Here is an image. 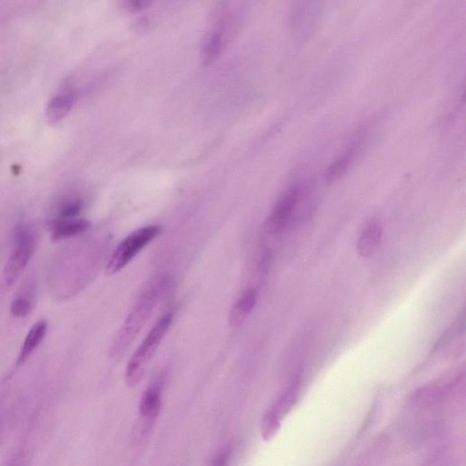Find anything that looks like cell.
Here are the masks:
<instances>
[{"label": "cell", "instance_id": "6da1fadb", "mask_svg": "<svg viewBox=\"0 0 466 466\" xmlns=\"http://www.w3.org/2000/svg\"><path fill=\"white\" fill-rule=\"evenodd\" d=\"M159 295H160L159 286L150 287V289H148L143 294H141L140 299L136 303L129 316L127 317L123 325L116 334L112 346L113 357L122 356L132 345L152 314L155 304L157 303Z\"/></svg>", "mask_w": 466, "mask_h": 466}, {"label": "cell", "instance_id": "7a4b0ae2", "mask_svg": "<svg viewBox=\"0 0 466 466\" xmlns=\"http://www.w3.org/2000/svg\"><path fill=\"white\" fill-rule=\"evenodd\" d=\"M172 312L163 315L158 323L152 327L143 342L139 346L137 351L130 358L126 368V382L130 386L137 385L146 373L148 365L157 351L159 345L163 342L165 335L172 326Z\"/></svg>", "mask_w": 466, "mask_h": 466}, {"label": "cell", "instance_id": "3957f363", "mask_svg": "<svg viewBox=\"0 0 466 466\" xmlns=\"http://www.w3.org/2000/svg\"><path fill=\"white\" fill-rule=\"evenodd\" d=\"M161 231L160 225H150L137 230L127 236L113 252L107 265V272L115 274L130 263L140 252L152 243Z\"/></svg>", "mask_w": 466, "mask_h": 466}, {"label": "cell", "instance_id": "277c9868", "mask_svg": "<svg viewBox=\"0 0 466 466\" xmlns=\"http://www.w3.org/2000/svg\"><path fill=\"white\" fill-rule=\"evenodd\" d=\"M15 240V247L3 272L2 287L5 290L13 286L35 254L37 241L30 230L25 227L19 228Z\"/></svg>", "mask_w": 466, "mask_h": 466}, {"label": "cell", "instance_id": "5b68a950", "mask_svg": "<svg viewBox=\"0 0 466 466\" xmlns=\"http://www.w3.org/2000/svg\"><path fill=\"white\" fill-rule=\"evenodd\" d=\"M300 199V189L298 187L292 188L281 199L275 206L268 219L265 227L266 231L272 234L280 233L285 229L292 212L296 207Z\"/></svg>", "mask_w": 466, "mask_h": 466}, {"label": "cell", "instance_id": "8992f818", "mask_svg": "<svg viewBox=\"0 0 466 466\" xmlns=\"http://www.w3.org/2000/svg\"><path fill=\"white\" fill-rule=\"evenodd\" d=\"M361 150H362V142L361 141L352 142L345 150V152L327 168L325 173V179L327 183H332L342 178L352 167V165L354 163L358 155L360 154Z\"/></svg>", "mask_w": 466, "mask_h": 466}, {"label": "cell", "instance_id": "52a82bcc", "mask_svg": "<svg viewBox=\"0 0 466 466\" xmlns=\"http://www.w3.org/2000/svg\"><path fill=\"white\" fill-rule=\"evenodd\" d=\"M77 94L74 90H67L51 99L46 109L48 123L57 124L65 118L75 104Z\"/></svg>", "mask_w": 466, "mask_h": 466}, {"label": "cell", "instance_id": "ba28073f", "mask_svg": "<svg viewBox=\"0 0 466 466\" xmlns=\"http://www.w3.org/2000/svg\"><path fill=\"white\" fill-rule=\"evenodd\" d=\"M383 229L376 221H370L361 233L357 243V252L361 257L370 258L376 252L382 239Z\"/></svg>", "mask_w": 466, "mask_h": 466}, {"label": "cell", "instance_id": "9c48e42d", "mask_svg": "<svg viewBox=\"0 0 466 466\" xmlns=\"http://www.w3.org/2000/svg\"><path fill=\"white\" fill-rule=\"evenodd\" d=\"M161 409V385L154 383L142 394L140 403V416L145 423H152L160 414Z\"/></svg>", "mask_w": 466, "mask_h": 466}, {"label": "cell", "instance_id": "30bf717a", "mask_svg": "<svg viewBox=\"0 0 466 466\" xmlns=\"http://www.w3.org/2000/svg\"><path fill=\"white\" fill-rule=\"evenodd\" d=\"M258 295L256 290L247 289L236 303L233 304L229 314V323L233 327L240 326L256 305Z\"/></svg>", "mask_w": 466, "mask_h": 466}, {"label": "cell", "instance_id": "8fae6325", "mask_svg": "<svg viewBox=\"0 0 466 466\" xmlns=\"http://www.w3.org/2000/svg\"><path fill=\"white\" fill-rule=\"evenodd\" d=\"M50 225L52 241H61L87 231L90 227V223L82 219H74L70 221L52 220Z\"/></svg>", "mask_w": 466, "mask_h": 466}, {"label": "cell", "instance_id": "7c38bea8", "mask_svg": "<svg viewBox=\"0 0 466 466\" xmlns=\"http://www.w3.org/2000/svg\"><path fill=\"white\" fill-rule=\"evenodd\" d=\"M48 331V322L46 320L39 321L36 323L26 337L23 345H22L21 352L18 358V365H21L30 357L39 345L43 342Z\"/></svg>", "mask_w": 466, "mask_h": 466}, {"label": "cell", "instance_id": "4fadbf2b", "mask_svg": "<svg viewBox=\"0 0 466 466\" xmlns=\"http://www.w3.org/2000/svg\"><path fill=\"white\" fill-rule=\"evenodd\" d=\"M84 209V203L81 199L71 198L62 201L59 206L57 216L53 220L56 221H70L77 219L79 214H81Z\"/></svg>", "mask_w": 466, "mask_h": 466}, {"label": "cell", "instance_id": "5bb4252c", "mask_svg": "<svg viewBox=\"0 0 466 466\" xmlns=\"http://www.w3.org/2000/svg\"><path fill=\"white\" fill-rule=\"evenodd\" d=\"M223 48V38L218 32H210L205 37L203 45V58L204 63H212L220 54Z\"/></svg>", "mask_w": 466, "mask_h": 466}, {"label": "cell", "instance_id": "9a60e30c", "mask_svg": "<svg viewBox=\"0 0 466 466\" xmlns=\"http://www.w3.org/2000/svg\"><path fill=\"white\" fill-rule=\"evenodd\" d=\"M32 308V302L30 298L18 296L11 303L10 312L14 317L24 318L30 314Z\"/></svg>", "mask_w": 466, "mask_h": 466}, {"label": "cell", "instance_id": "2e32d148", "mask_svg": "<svg viewBox=\"0 0 466 466\" xmlns=\"http://www.w3.org/2000/svg\"><path fill=\"white\" fill-rule=\"evenodd\" d=\"M150 4V2L143 1V0L142 1L141 0H130V1H125L123 3L124 8L128 10L132 11V12L142 10Z\"/></svg>", "mask_w": 466, "mask_h": 466}, {"label": "cell", "instance_id": "e0dca14e", "mask_svg": "<svg viewBox=\"0 0 466 466\" xmlns=\"http://www.w3.org/2000/svg\"><path fill=\"white\" fill-rule=\"evenodd\" d=\"M24 461V454H18L13 457L12 460L10 462V464L8 466H23Z\"/></svg>", "mask_w": 466, "mask_h": 466}]
</instances>
